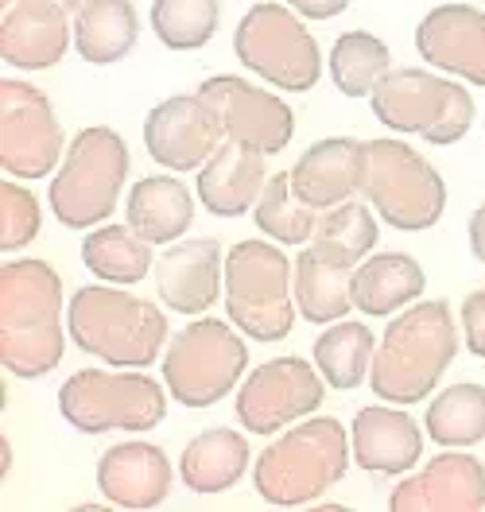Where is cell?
Listing matches in <instances>:
<instances>
[{"label": "cell", "mask_w": 485, "mask_h": 512, "mask_svg": "<svg viewBox=\"0 0 485 512\" xmlns=\"http://www.w3.org/2000/svg\"><path fill=\"white\" fill-rule=\"evenodd\" d=\"M140 39V16L132 0H86L74 12V51L90 66L129 59Z\"/></svg>", "instance_id": "cell-27"}, {"label": "cell", "mask_w": 485, "mask_h": 512, "mask_svg": "<svg viewBox=\"0 0 485 512\" xmlns=\"http://www.w3.org/2000/svg\"><path fill=\"white\" fill-rule=\"evenodd\" d=\"M167 400V384L144 369H78L59 388V416L82 435H140L167 419Z\"/></svg>", "instance_id": "cell-9"}, {"label": "cell", "mask_w": 485, "mask_h": 512, "mask_svg": "<svg viewBox=\"0 0 485 512\" xmlns=\"http://www.w3.org/2000/svg\"><path fill=\"white\" fill-rule=\"evenodd\" d=\"M354 458L350 431L334 416H307L284 427L280 439H272L257 454L253 485L260 501L276 509H303L315 505L326 489L346 478Z\"/></svg>", "instance_id": "cell-4"}, {"label": "cell", "mask_w": 485, "mask_h": 512, "mask_svg": "<svg viewBox=\"0 0 485 512\" xmlns=\"http://www.w3.org/2000/svg\"><path fill=\"white\" fill-rule=\"evenodd\" d=\"M377 214L373 206H361V202H342L334 210H323L319 214V225H315V237L307 241L315 253L338 264V268H357L365 256L377 249Z\"/></svg>", "instance_id": "cell-31"}, {"label": "cell", "mask_w": 485, "mask_h": 512, "mask_svg": "<svg viewBox=\"0 0 485 512\" xmlns=\"http://www.w3.org/2000/svg\"><path fill=\"white\" fill-rule=\"evenodd\" d=\"M125 222L152 245H175L194 225V194L175 175H148L132 183L125 198Z\"/></svg>", "instance_id": "cell-25"}, {"label": "cell", "mask_w": 485, "mask_h": 512, "mask_svg": "<svg viewBox=\"0 0 485 512\" xmlns=\"http://www.w3.org/2000/svg\"><path fill=\"white\" fill-rule=\"evenodd\" d=\"M253 450L249 439L233 427H210L194 435L179 458V478L194 493H226L249 474Z\"/></svg>", "instance_id": "cell-26"}, {"label": "cell", "mask_w": 485, "mask_h": 512, "mask_svg": "<svg viewBox=\"0 0 485 512\" xmlns=\"http://www.w3.org/2000/svg\"><path fill=\"white\" fill-rule=\"evenodd\" d=\"M326 70L338 86V94L346 97H369L377 90V82L392 70V51L381 35L373 32H346L334 39Z\"/></svg>", "instance_id": "cell-34"}, {"label": "cell", "mask_w": 485, "mask_h": 512, "mask_svg": "<svg viewBox=\"0 0 485 512\" xmlns=\"http://www.w3.org/2000/svg\"><path fill=\"white\" fill-rule=\"evenodd\" d=\"M295 307L315 326L346 319L354 311V268H338L311 245L295 256Z\"/></svg>", "instance_id": "cell-29"}, {"label": "cell", "mask_w": 485, "mask_h": 512, "mask_svg": "<svg viewBox=\"0 0 485 512\" xmlns=\"http://www.w3.org/2000/svg\"><path fill=\"white\" fill-rule=\"evenodd\" d=\"M66 334L82 353L117 369H148L171 338L160 303L140 299L121 284L78 288L66 303Z\"/></svg>", "instance_id": "cell-3"}, {"label": "cell", "mask_w": 485, "mask_h": 512, "mask_svg": "<svg viewBox=\"0 0 485 512\" xmlns=\"http://www.w3.org/2000/svg\"><path fill=\"white\" fill-rule=\"evenodd\" d=\"M427 272L408 253H369L354 268V303L369 319H392L396 311L423 299Z\"/></svg>", "instance_id": "cell-24"}, {"label": "cell", "mask_w": 485, "mask_h": 512, "mask_svg": "<svg viewBox=\"0 0 485 512\" xmlns=\"http://www.w3.org/2000/svg\"><path fill=\"white\" fill-rule=\"evenodd\" d=\"M233 55L249 74L284 94H307L323 78L319 39L303 24V16L280 0H260L241 16L233 32Z\"/></svg>", "instance_id": "cell-11"}, {"label": "cell", "mask_w": 485, "mask_h": 512, "mask_svg": "<svg viewBox=\"0 0 485 512\" xmlns=\"http://www.w3.org/2000/svg\"><path fill=\"white\" fill-rule=\"evenodd\" d=\"M392 512H478L485 509V466L466 447H443L423 470L388 489Z\"/></svg>", "instance_id": "cell-16"}, {"label": "cell", "mask_w": 485, "mask_h": 512, "mask_svg": "<svg viewBox=\"0 0 485 512\" xmlns=\"http://www.w3.org/2000/svg\"><path fill=\"white\" fill-rule=\"evenodd\" d=\"M458 346H462V330L454 322L451 303L416 299L412 307L392 315L377 342L373 369H369L373 396L404 408L435 396L443 373L458 357Z\"/></svg>", "instance_id": "cell-2"}, {"label": "cell", "mask_w": 485, "mask_h": 512, "mask_svg": "<svg viewBox=\"0 0 485 512\" xmlns=\"http://www.w3.org/2000/svg\"><path fill=\"white\" fill-rule=\"evenodd\" d=\"M129 144L117 128L90 125L82 128L47 187V206L55 210L66 229H94L105 225L117 210V198L129 179Z\"/></svg>", "instance_id": "cell-6"}, {"label": "cell", "mask_w": 485, "mask_h": 512, "mask_svg": "<svg viewBox=\"0 0 485 512\" xmlns=\"http://www.w3.org/2000/svg\"><path fill=\"white\" fill-rule=\"evenodd\" d=\"M218 0H152V32L167 51H198L218 32Z\"/></svg>", "instance_id": "cell-35"}, {"label": "cell", "mask_w": 485, "mask_h": 512, "mask_svg": "<svg viewBox=\"0 0 485 512\" xmlns=\"http://www.w3.org/2000/svg\"><path fill=\"white\" fill-rule=\"evenodd\" d=\"M462 342L474 357L485 361V288L470 291L462 303Z\"/></svg>", "instance_id": "cell-37"}, {"label": "cell", "mask_w": 485, "mask_h": 512, "mask_svg": "<svg viewBox=\"0 0 485 512\" xmlns=\"http://www.w3.org/2000/svg\"><path fill=\"white\" fill-rule=\"evenodd\" d=\"M361 194L373 214L400 233H423L447 210V179L439 167L404 140H365Z\"/></svg>", "instance_id": "cell-7"}, {"label": "cell", "mask_w": 485, "mask_h": 512, "mask_svg": "<svg viewBox=\"0 0 485 512\" xmlns=\"http://www.w3.org/2000/svg\"><path fill=\"white\" fill-rule=\"evenodd\" d=\"M427 439L439 447H474L485 439V384H451L431 396L423 416Z\"/></svg>", "instance_id": "cell-32"}, {"label": "cell", "mask_w": 485, "mask_h": 512, "mask_svg": "<svg viewBox=\"0 0 485 512\" xmlns=\"http://www.w3.org/2000/svg\"><path fill=\"white\" fill-rule=\"evenodd\" d=\"M156 245L148 237H140L129 222L125 225H94L86 229V241H82V264L86 272H94L97 280L105 284H121L132 288L140 284L148 272H156Z\"/></svg>", "instance_id": "cell-28"}, {"label": "cell", "mask_w": 485, "mask_h": 512, "mask_svg": "<svg viewBox=\"0 0 485 512\" xmlns=\"http://www.w3.org/2000/svg\"><path fill=\"white\" fill-rule=\"evenodd\" d=\"M249 369V346L229 319L198 315L163 350V384L183 408H214L241 384Z\"/></svg>", "instance_id": "cell-10"}, {"label": "cell", "mask_w": 485, "mask_h": 512, "mask_svg": "<svg viewBox=\"0 0 485 512\" xmlns=\"http://www.w3.org/2000/svg\"><path fill=\"white\" fill-rule=\"evenodd\" d=\"M470 253H474V260L485 264V202L474 210V218H470Z\"/></svg>", "instance_id": "cell-39"}, {"label": "cell", "mask_w": 485, "mask_h": 512, "mask_svg": "<svg viewBox=\"0 0 485 512\" xmlns=\"http://www.w3.org/2000/svg\"><path fill=\"white\" fill-rule=\"evenodd\" d=\"M8 466H12V447H8V439H4V478H8Z\"/></svg>", "instance_id": "cell-41"}, {"label": "cell", "mask_w": 485, "mask_h": 512, "mask_svg": "<svg viewBox=\"0 0 485 512\" xmlns=\"http://www.w3.org/2000/svg\"><path fill=\"white\" fill-rule=\"evenodd\" d=\"M253 222L264 237L291 249V245H307L315 237L319 210L299 198L295 183H291V171H276V175H268L257 206H253Z\"/></svg>", "instance_id": "cell-33"}, {"label": "cell", "mask_w": 485, "mask_h": 512, "mask_svg": "<svg viewBox=\"0 0 485 512\" xmlns=\"http://www.w3.org/2000/svg\"><path fill=\"white\" fill-rule=\"evenodd\" d=\"M70 12L55 0H16L0 16V59L16 70H51L70 51Z\"/></svg>", "instance_id": "cell-20"}, {"label": "cell", "mask_w": 485, "mask_h": 512, "mask_svg": "<svg viewBox=\"0 0 485 512\" xmlns=\"http://www.w3.org/2000/svg\"><path fill=\"white\" fill-rule=\"evenodd\" d=\"M226 132L198 94H171L144 117V148L163 171H198L222 148Z\"/></svg>", "instance_id": "cell-15"}, {"label": "cell", "mask_w": 485, "mask_h": 512, "mask_svg": "<svg viewBox=\"0 0 485 512\" xmlns=\"http://www.w3.org/2000/svg\"><path fill=\"white\" fill-rule=\"evenodd\" d=\"M156 291L167 311L198 319L226 291V249L218 237H194L167 245L156 260Z\"/></svg>", "instance_id": "cell-17"}, {"label": "cell", "mask_w": 485, "mask_h": 512, "mask_svg": "<svg viewBox=\"0 0 485 512\" xmlns=\"http://www.w3.org/2000/svg\"><path fill=\"white\" fill-rule=\"evenodd\" d=\"M373 353H377V338L365 322L338 319L330 322L323 334L315 338V365L323 373V381L338 392H354L357 384L369 381L373 369Z\"/></svg>", "instance_id": "cell-30"}, {"label": "cell", "mask_w": 485, "mask_h": 512, "mask_svg": "<svg viewBox=\"0 0 485 512\" xmlns=\"http://www.w3.org/2000/svg\"><path fill=\"white\" fill-rule=\"evenodd\" d=\"M63 280L47 260L20 256L0 264V365L39 381L59 369L66 353Z\"/></svg>", "instance_id": "cell-1"}, {"label": "cell", "mask_w": 485, "mask_h": 512, "mask_svg": "<svg viewBox=\"0 0 485 512\" xmlns=\"http://www.w3.org/2000/svg\"><path fill=\"white\" fill-rule=\"evenodd\" d=\"M8 4H16V0H0V8H8Z\"/></svg>", "instance_id": "cell-42"}, {"label": "cell", "mask_w": 485, "mask_h": 512, "mask_svg": "<svg viewBox=\"0 0 485 512\" xmlns=\"http://www.w3.org/2000/svg\"><path fill=\"white\" fill-rule=\"evenodd\" d=\"M295 260L284 245L237 241L226 249V319L253 342H284L295 326Z\"/></svg>", "instance_id": "cell-5"}, {"label": "cell", "mask_w": 485, "mask_h": 512, "mask_svg": "<svg viewBox=\"0 0 485 512\" xmlns=\"http://www.w3.org/2000/svg\"><path fill=\"white\" fill-rule=\"evenodd\" d=\"M66 156V132L51 97L32 82H0V167L12 179H47Z\"/></svg>", "instance_id": "cell-12"}, {"label": "cell", "mask_w": 485, "mask_h": 512, "mask_svg": "<svg viewBox=\"0 0 485 512\" xmlns=\"http://www.w3.org/2000/svg\"><path fill=\"white\" fill-rule=\"evenodd\" d=\"M43 229V210H39V198H35L20 179L4 175L0 183V249L4 256L28 249Z\"/></svg>", "instance_id": "cell-36"}, {"label": "cell", "mask_w": 485, "mask_h": 512, "mask_svg": "<svg viewBox=\"0 0 485 512\" xmlns=\"http://www.w3.org/2000/svg\"><path fill=\"white\" fill-rule=\"evenodd\" d=\"M97 489L117 509H160L171 493V458L144 439L117 443L97 462Z\"/></svg>", "instance_id": "cell-21"}, {"label": "cell", "mask_w": 485, "mask_h": 512, "mask_svg": "<svg viewBox=\"0 0 485 512\" xmlns=\"http://www.w3.org/2000/svg\"><path fill=\"white\" fill-rule=\"evenodd\" d=\"M373 117L392 132L420 136L431 148H451L474 125V94L423 66H392L369 94Z\"/></svg>", "instance_id": "cell-8"}, {"label": "cell", "mask_w": 485, "mask_h": 512, "mask_svg": "<svg viewBox=\"0 0 485 512\" xmlns=\"http://www.w3.org/2000/svg\"><path fill=\"white\" fill-rule=\"evenodd\" d=\"M194 94L214 113L226 140L257 148L264 156H280L295 136V109L280 94L253 86L237 74H214Z\"/></svg>", "instance_id": "cell-14"}, {"label": "cell", "mask_w": 485, "mask_h": 512, "mask_svg": "<svg viewBox=\"0 0 485 512\" xmlns=\"http://www.w3.org/2000/svg\"><path fill=\"white\" fill-rule=\"evenodd\" d=\"M416 51L427 66L485 86V12L474 4H439L416 24Z\"/></svg>", "instance_id": "cell-18"}, {"label": "cell", "mask_w": 485, "mask_h": 512, "mask_svg": "<svg viewBox=\"0 0 485 512\" xmlns=\"http://www.w3.org/2000/svg\"><path fill=\"white\" fill-rule=\"evenodd\" d=\"M423 431L404 404H369L350 423V443H354V466L365 474H385L404 478L420 466L423 458Z\"/></svg>", "instance_id": "cell-19"}, {"label": "cell", "mask_w": 485, "mask_h": 512, "mask_svg": "<svg viewBox=\"0 0 485 512\" xmlns=\"http://www.w3.org/2000/svg\"><path fill=\"white\" fill-rule=\"evenodd\" d=\"M55 4H63L66 12H70V16H74V12H78V8H82V4H86V0H55Z\"/></svg>", "instance_id": "cell-40"}, {"label": "cell", "mask_w": 485, "mask_h": 512, "mask_svg": "<svg viewBox=\"0 0 485 512\" xmlns=\"http://www.w3.org/2000/svg\"><path fill=\"white\" fill-rule=\"evenodd\" d=\"M365 167V140L354 136H326L315 140L291 167V183L299 198L315 210H334L361 191Z\"/></svg>", "instance_id": "cell-23"}, {"label": "cell", "mask_w": 485, "mask_h": 512, "mask_svg": "<svg viewBox=\"0 0 485 512\" xmlns=\"http://www.w3.org/2000/svg\"><path fill=\"white\" fill-rule=\"evenodd\" d=\"M284 4H291V8H295L303 20H319V24H323V20L342 16V12H346L354 0H284Z\"/></svg>", "instance_id": "cell-38"}, {"label": "cell", "mask_w": 485, "mask_h": 512, "mask_svg": "<svg viewBox=\"0 0 485 512\" xmlns=\"http://www.w3.org/2000/svg\"><path fill=\"white\" fill-rule=\"evenodd\" d=\"M264 160L268 156L257 148H245L237 140H222V148L198 167V179H194V194H198L202 210L214 214V218L253 214L260 191L268 183Z\"/></svg>", "instance_id": "cell-22"}, {"label": "cell", "mask_w": 485, "mask_h": 512, "mask_svg": "<svg viewBox=\"0 0 485 512\" xmlns=\"http://www.w3.org/2000/svg\"><path fill=\"white\" fill-rule=\"evenodd\" d=\"M326 400L319 365L303 357H272L257 365L237 388V423L249 435H276L299 419L315 416Z\"/></svg>", "instance_id": "cell-13"}]
</instances>
